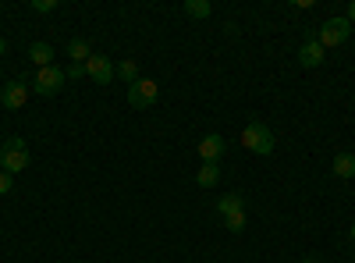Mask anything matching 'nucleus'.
Here are the masks:
<instances>
[{"label": "nucleus", "instance_id": "f257e3e1", "mask_svg": "<svg viewBox=\"0 0 355 263\" xmlns=\"http://www.w3.org/2000/svg\"><path fill=\"white\" fill-rule=\"evenodd\" d=\"M242 146L249 153H256V157H270L274 153V132L266 128L263 121H249L242 128Z\"/></svg>", "mask_w": 355, "mask_h": 263}, {"label": "nucleus", "instance_id": "f03ea898", "mask_svg": "<svg viewBox=\"0 0 355 263\" xmlns=\"http://www.w3.org/2000/svg\"><path fill=\"white\" fill-rule=\"evenodd\" d=\"M28 146H25V139H18V135H11V139H4V146H0V167H4L8 174H18V171H25L28 167Z\"/></svg>", "mask_w": 355, "mask_h": 263}, {"label": "nucleus", "instance_id": "7ed1b4c3", "mask_svg": "<svg viewBox=\"0 0 355 263\" xmlns=\"http://www.w3.org/2000/svg\"><path fill=\"white\" fill-rule=\"evenodd\" d=\"M64 82H68V71L57 68V65H50V68H40V71H36L33 90H36V96H57V93L64 90Z\"/></svg>", "mask_w": 355, "mask_h": 263}, {"label": "nucleus", "instance_id": "20e7f679", "mask_svg": "<svg viewBox=\"0 0 355 263\" xmlns=\"http://www.w3.org/2000/svg\"><path fill=\"white\" fill-rule=\"evenodd\" d=\"M348 36H352V25H348V18H327L320 25V46L327 50V46H341V43H348Z\"/></svg>", "mask_w": 355, "mask_h": 263}, {"label": "nucleus", "instance_id": "39448f33", "mask_svg": "<svg viewBox=\"0 0 355 263\" xmlns=\"http://www.w3.org/2000/svg\"><path fill=\"white\" fill-rule=\"evenodd\" d=\"M157 96H160V85H157L153 78H139L135 85H128V103H132L135 110L153 107V103H157Z\"/></svg>", "mask_w": 355, "mask_h": 263}, {"label": "nucleus", "instance_id": "423d86ee", "mask_svg": "<svg viewBox=\"0 0 355 263\" xmlns=\"http://www.w3.org/2000/svg\"><path fill=\"white\" fill-rule=\"evenodd\" d=\"M28 93H33V85H28L25 78H11L4 90H0V103H4L8 110H21L28 103Z\"/></svg>", "mask_w": 355, "mask_h": 263}, {"label": "nucleus", "instance_id": "0eeeda50", "mask_svg": "<svg viewBox=\"0 0 355 263\" xmlns=\"http://www.w3.org/2000/svg\"><path fill=\"white\" fill-rule=\"evenodd\" d=\"M85 75L93 78L96 85H110V82L117 78V75H114V61H110V57H103V53L89 57V61H85Z\"/></svg>", "mask_w": 355, "mask_h": 263}, {"label": "nucleus", "instance_id": "6e6552de", "mask_svg": "<svg viewBox=\"0 0 355 263\" xmlns=\"http://www.w3.org/2000/svg\"><path fill=\"white\" fill-rule=\"evenodd\" d=\"M224 150H227L224 135H206V139L199 142V157H202V164H217V160L224 157Z\"/></svg>", "mask_w": 355, "mask_h": 263}, {"label": "nucleus", "instance_id": "1a4fd4ad", "mask_svg": "<svg viewBox=\"0 0 355 263\" xmlns=\"http://www.w3.org/2000/svg\"><path fill=\"white\" fill-rule=\"evenodd\" d=\"M299 65H302V68H320V65H323V46H320L316 36H309V40L299 46Z\"/></svg>", "mask_w": 355, "mask_h": 263}, {"label": "nucleus", "instance_id": "9d476101", "mask_svg": "<svg viewBox=\"0 0 355 263\" xmlns=\"http://www.w3.org/2000/svg\"><path fill=\"white\" fill-rule=\"evenodd\" d=\"M28 61L36 65V71H40V68H50V65H53V46L43 43V40L33 43V46H28Z\"/></svg>", "mask_w": 355, "mask_h": 263}, {"label": "nucleus", "instance_id": "9b49d317", "mask_svg": "<svg viewBox=\"0 0 355 263\" xmlns=\"http://www.w3.org/2000/svg\"><path fill=\"white\" fill-rule=\"evenodd\" d=\"M242 210H245V199H242L239 192H227V196H224V199L217 203V214H220V217H231V214H242Z\"/></svg>", "mask_w": 355, "mask_h": 263}, {"label": "nucleus", "instance_id": "f8f14e48", "mask_svg": "<svg viewBox=\"0 0 355 263\" xmlns=\"http://www.w3.org/2000/svg\"><path fill=\"white\" fill-rule=\"evenodd\" d=\"M334 174H338V178H355V153L341 150L334 157Z\"/></svg>", "mask_w": 355, "mask_h": 263}, {"label": "nucleus", "instance_id": "ddd939ff", "mask_svg": "<svg viewBox=\"0 0 355 263\" xmlns=\"http://www.w3.org/2000/svg\"><path fill=\"white\" fill-rule=\"evenodd\" d=\"M217 182H220V167H217V164H202L199 174H196V185H199V189H214Z\"/></svg>", "mask_w": 355, "mask_h": 263}, {"label": "nucleus", "instance_id": "4468645a", "mask_svg": "<svg viewBox=\"0 0 355 263\" xmlns=\"http://www.w3.org/2000/svg\"><path fill=\"white\" fill-rule=\"evenodd\" d=\"M68 57H71V65H85L89 57H93V46H89L85 40H71L68 43Z\"/></svg>", "mask_w": 355, "mask_h": 263}, {"label": "nucleus", "instance_id": "2eb2a0df", "mask_svg": "<svg viewBox=\"0 0 355 263\" xmlns=\"http://www.w3.org/2000/svg\"><path fill=\"white\" fill-rule=\"evenodd\" d=\"M185 15L189 18H210L214 4H210V0H185Z\"/></svg>", "mask_w": 355, "mask_h": 263}, {"label": "nucleus", "instance_id": "dca6fc26", "mask_svg": "<svg viewBox=\"0 0 355 263\" xmlns=\"http://www.w3.org/2000/svg\"><path fill=\"white\" fill-rule=\"evenodd\" d=\"M114 75L121 82H128V85H135L139 82V65L135 61H121V65H114Z\"/></svg>", "mask_w": 355, "mask_h": 263}, {"label": "nucleus", "instance_id": "f3484780", "mask_svg": "<svg viewBox=\"0 0 355 263\" xmlns=\"http://www.w3.org/2000/svg\"><path fill=\"white\" fill-rule=\"evenodd\" d=\"M224 228H227V231H234V235H239V231H245V210H242V214L224 217Z\"/></svg>", "mask_w": 355, "mask_h": 263}, {"label": "nucleus", "instance_id": "a211bd4d", "mask_svg": "<svg viewBox=\"0 0 355 263\" xmlns=\"http://www.w3.org/2000/svg\"><path fill=\"white\" fill-rule=\"evenodd\" d=\"M33 11L36 15H53L57 11V0H33Z\"/></svg>", "mask_w": 355, "mask_h": 263}, {"label": "nucleus", "instance_id": "6ab92c4d", "mask_svg": "<svg viewBox=\"0 0 355 263\" xmlns=\"http://www.w3.org/2000/svg\"><path fill=\"white\" fill-rule=\"evenodd\" d=\"M11 185H15V174H8V171H0V199H4V196L11 192Z\"/></svg>", "mask_w": 355, "mask_h": 263}, {"label": "nucleus", "instance_id": "aec40b11", "mask_svg": "<svg viewBox=\"0 0 355 263\" xmlns=\"http://www.w3.org/2000/svg\"><path fill=\"white\" fill-rule=\"evenodd\" d=\"M85 75V65H71L68 68V82H75V78H82Z\"/></svg>", "mask_w": 355, "mask_h": 263}, {"label": "nucleus", "instance_id": "412c9836", "mask_svg": "<svg viewBox=\"0 0 355 263\" xmlns=\"http://www.w3.org/2000/svg\"><path fill=\"white\" fill-rule=\"evenodd\" d=\"M348 25H355V0L348 4Z\"/></svg>", "mask_w": 355, "mask_h": 263}, {"label": "nucleus", "instance_id": "4be33fe9", "mask_svg": "<svg viewBox=\"0 0 355 263\" xmlns=\"http://www.w3.org/2000/svg\"><path fill=\"white\" fill-rule=\"evenodd\" d=\"M4 53H8V40H4V36H0V57H4Z\"/></svg>", "mask_w": 355, "mask_h": 263}, {"label": "nucleus", "instance_id": "5701e85b", "mask_svg": "<svg viewBox=\"0 0 355 263\" xmlns=\"http://www.w3.org/2000/svg\"><path fill=\"white\" fill-rule=\"evenodd\" d=\"M302 263H320V256H306V260H302Z\"/></svg>", "mask_w": 355, "mask_h": 263}, {"label": "nucleus", "instance_id": "b1692460", "mask_svg": "<svg viewBox=\"0 0 355 263\" xmlns=\"http://www.w3.org/2000/svg\"><path fill=\"white\" fill-rule=\"evenodd\" d=\"M352 242H355V224H352Z\"/></svg>", "mask_w": 355, "mask_h": 263}]
</instances>
